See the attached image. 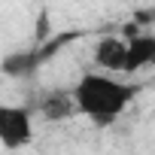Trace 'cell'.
Segmentation results:
<instances>
[{"label":"cell","instance_id":"5","mask_svg":"<svg viewBox=\"0 0 155 155\" xmlns=\"http://www.w3.org/2000/svg\"><path fill=\"white\" fill-rule=\"evenodd\" d=\"M125 58H128V40L122 37H104L94 46V64L107 73H125Z\"/></svg>","mask_w":155,"mask_h":155},{"label":"cell","instance_id":"2","mask_svg":"<svg viewBox=\"0 0 155 155\" xmlns=\"http://www.w3.org/2000/svg\"><path fill=\"white\" fill-rule=\"evenodd\" d=\"M34 137V122L28 107L0 104V146L3 149H21Z\"/></svg>","mask_w":155,"mask_h":155},{"label":"cell","instance_id":"3","mask_svg":"<svg viewBox=\"0 0 155 155\" xmlns=\"http://www.w3.org/2000/svg\"><path fill=\"white\" fill-rule=\"evenodd\" d=\"M46 64L43 58V49L34 46V49H21V52H9L3 61H0V73L9 76V79H34L37 70Z\"/></svg>","mask_w":155,"mask_h":155},{"label":"cell","instance_id":"4","mask_svg":"<svg viewBox=\"0 0 155 155\" xmlns=\"http://www.w3.org/2000/svg\"><path fill=\"white\" fill-rule=\"evenodd\" d=\"M37 113H40L46 122H67V119H73V116H76L73 91H64V88L43 91V97L37 101Z\"/></svg>","mask_w":155,"mask_h":155},{"label":"cell","instance_id":"6","mask_svg":"<svg viewBox=\"0 0 155 155\" xmlns=\"http://www.w3.org/2000/svg\"><path fill=\"white\" fill-rule=\"evenodd\" d=\"M143 67H155V34H134L128 40V58L125 73H137Z\"/></svg>","mask_w":155,"mask_h":155},{"label":"cell","instance_id":"1","mask_svg":"<svg viewBox=\"0 0 155 155\" xmlns=\"http://www.w3.org/2000/svg\"><path fill=\"white\" fill-rule=\"evenodd\" d=\"M137 85L119 82L116 76L107 73H85L79 82L73 85V101L76 113L88 116L94 125H113L137 97Z\"/></svg>","mask_w":155,"mask_h":155}]
</instances>
